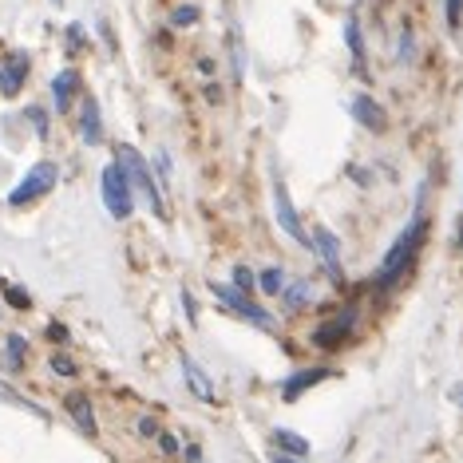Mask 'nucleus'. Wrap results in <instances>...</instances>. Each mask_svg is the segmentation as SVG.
<instances>
[{"label": "nucleus", "mask_w": 463, "mask_h": 463, "mask_svg": "<svg viewBox=\"0 0 463 463\" xmlns=\"http://www.w3.org/2000/svg\"><path fill=\"white\" fill-rule=\"evenodd\" d=\"M5 297H8V305H16V309H28V305H32L24 289H16V286H5Z\"/></svg>", "instance_id": "obj_25"}, {"label": "nucleus", "mask_w": 463, "mask_h": 463, "mask_svg": "<svg viewBox=\"0 0 463 463\" xmlns=\"http://www.w3.org/2000/svg\"><path fill=\"white\" fill-rule=\"evenodd\" d=\"M274 444L286 451V456H294V459H301V456H309V440L305 436H297V431H289V428H274Z\"/></svg>", "instance_id": "obj_17"}, {"label": "nucleus", "mask_w": 463, "mask_h": 463, "mask_svg": "<svg viewBox=\"0 0 463 463\" xmlns=\"http://www.w3.org/2000/svg\"><path fill=\"white\" fill-rule=\"evenodd\" d=\"M412 56H416V36H412V28L400 32V52H396V64H412Z\"/></svg>", "instance_id": "obj_21"}, {"label": "nucleus", "mask_w": 463, "mask_h": 463, "mask_svg": "<svg viewBox=\"0 0 463 463\" xmlns=\"http://www.w3.org/2000/svg\"><path fill=\"white\" fill-rule=\"evenodd\" d=\"M451 404H456V408H463V385H456V388H451Z\"/></svg>", "instance_id": "obj_31"}, {"label": "nucleus", "mask_w": 463, "mask_h": 463, "mask_svg": "<svg viewBox=\"0 0 463 463\" xmlns=\"http://www.w3.org/2000/svg\"><path fill=\"white\" fill-rule=\"evenodd\" d=\"M424 234H428V218H424V210L416 206V214H412V222L400 230L396 234V241L388 246V254H385V261H380V269H377V289H392L400 277L412 269V261H416V254H420V246H424Z\"/></svg>", "instance_id": "obj_1"}, {"label": "nucleus", "mask_w": 463, "mask_h": 463, "mask_svg": "<svg viewBox=\"0 0 463 463\" xmlns=\"http://www.w3.org/2000/svg\"><path fill=\"white\" fill-rule=\"evenodd\" d=\"M24 349H28V345H24V337H16V333L8 337V365H13V368L24 365Z\"/></svg>", "instance_id": "obj_23"}, {"label": "nucleus", "mask_w": 463, "mask_h": 463, "mask_svg": "<svg viewBox=\"0 0 463 463\" xmlns=\"http://www.w3.org/2000/svg\"><path fill=\"white\" fill-rule=\"evenodd\" d=\"M234 286L241 289V294H246V289H254V286H258V274H250L246 266H234Z\"/></svg>", "instance_id": "obj_24"}, {"label": "nucleus", "mask_w": 463, "mask_h": 463, "mask_svg": "<svg viewBox=\"0 0 463 463\" xmlns=\"http://www.w3.org/2000/svg\"><path fill=\"white\" fill-rule=\"evenodd\" d=\"M305 305H313V281L309 277L289 281V286L281 289V309H286V313H301Z\"/></svg>", "instance_id": "obj_14"}, {"label": "nucleus", "mask_w": 463, "mask_h": 463, "mask_svg": "<svg viewBox=\"0 0 463 463\" xmlns=\"http://www.w3.org/2000/svg\"><path fill=\"white\" fill-rule=\"evenodd\" d=\"M329 377H337V372L333 368H301V372H294V377L281 380V400L294 404V400H301L309 388H317L321 380H329Z\"/></svg>", "instance_id": "obj_8"}, {"label": "nucleus", "mask_w": 463, "mask_h": 463, "mask_svg": "<svg viewBox=\"0 0 463 463\" xmlns=\"http://www.w3.org/2000/svg\"><path fill=\"white\" fill-rule=\"evenodd\" d=\"M76 95H79V72H76V68H64V72L52 79V104H56V112L64 115L68 107L76 104Z\"/></svg>", "instance_id": "obj_13"}, {"label": "nucleus", "mask_w": 463, "mask_h": 463, "mask_svg": "<svg viewBox=\"0 0 463 463\" xmlns=\"http://www.w3.org/2000/svg\"><path fill=\"white\" fill-rule=\"evenodd\" d=\"M352 5H360V0H352Z\"/></svg>", "instance_id": "obj_34"}, {"label": "nucleus", "mask_w": 463, "mask_h": 463, "mask_svg": "<svg viewBox=\"0 0 463 463\" xmlns=\"http://www.w3.org/2000/svg\"><path fill=\"white\" fill-rule=\"evenodd\" d=\"M159 448H163L167 456H178V440H175V436H167V431L159 436Z\"/></svg>", "instance_id": "obj_29"}, {"label": "nucleus", "mask_w": 463, "mask_h": 463, "mask_svg": "<svg viewBox=\"0 0 463 463\" xmlns=\"http://www.w3.org/2000/svg\"><path fill=\"white\" fill-rule=\"evenodd\" d=\"M349 112H352V119H357V123L365 127V131H377V135H380V131L388 127V112H385V107H380L372 95H357V99L349 104Z\"/></svg>", "instance_id": "obj_10"}, {"label": "nucleus", "mask_w": 463, "mask_h": 463, "mask_svg": "<svg viewBox=\"0 0 463 463\" xmlns=\"http://www.w3.org/2000/svg\"><path fill=\"white\" fill-rule=\"evenodd\" d=\"M345 44H349V56H352V68L357 72H365V36H360V20L357 16H345Z\"/></svg>", "instance_id": "obj_16"}, {"label": "nucleus", "mask_w": 463, "mask_h": 463, "mask_svg": "<svg viewBox=\"0 0 463 463\" xmlns=\"http://www.w3.org/2000/svg\"><path fill=\"white\" fill-rule=\"evenodd\" d=\"M210 294H214L218 301H222V305L234 309L238 317H246V321H254L258 329H266V333H274V329H277L274 313H269V309H261L258 301H250V297L241 294L238 286H230V281H214V286H210Z\"/></svg>", "instance_id": "obj_4"}, {"label": "nucleus", "mask_w": 463, "mask_h": 463, "mask_svg": "<svg viewBox=\"0 0 463 463\" xmlns=\"http://www.w3.org/2000/svg\"><path fill=\"white\" fill-rule=\"evenodd\" d=\"M139 436L159 440V436H163V431H159V424H155V420H150V416H143V420H139Z\"/></svg>", "instance_id": "obj_28"}, {"label": "nucleus", "mask_w": 463, "mask_h": 463, "mask_svg": "<svg viewBox=\"0 0 463 463\" xmlns=\"http://www.w3.org/2000/svg\"><path fill=\"white\" fill-rule=\"evenodd\" d=\"M28 119H32L36 135H40V139H48V115H44V112H40V107H28Z\"/></svg>", "instance_id": "obj_26"}, {"label": "nucleus", "mask_w": 463, "mask_h": 463, "mask_svg": "<svg viewBox=\"0 0 463 463\" xmlns=\"http://www.w3.org/2000/svg\"><path fill=\"white\" fill-rule=\"evenodd\" d=\"M456 234H459V246H463V218H459V222H456Z\"/></svg>", "instance_id": "obj_33"}, {"label": "nucleus", "mask_w": 463, "mask_h": 463, "mask_svg": "<svg viewBox=\"0 0 463 463\" xmlns=\"http://www.w3.org/2000/svg\"><path fill=\"white\" fill-rule=\"evenodd\" d=\"M79 139H84V143H92V147L104 143V123H99V104H95L92 95H84V119H79Z\"/></svg>", "instance_id": "obj_15"}, {"label": "nucleus", "mask_w": 463, "mask_h": 463, "mask_svg": "<svg viewBox=\"0 0 463 463\" xmlns=\"http://www.w3.org/2000/svg\"><path fill=\"white\" fill-rule=\"evenodd\" d=\"M274 214H277L281 234H289L297 246L313 250V234H305V226H301V218H297V210H294V198H289V186L286 183H274Z\"/></svg>", "instance_id": "obj_6"}, {"label": "nucleus", "mask_w": 463, "mask_h": 463, "mask_svg": "<svg viewBox=\"0 0 463 463\" xmlns=\"http://www.w3.org/2000/svg\"><path fill=\"white\" fill-rule=\"evenodd\" d=\"M79 44H84V32H79V24H72V28H68V48H72V52H76Z\"/></svg>", "instance_id": "obj_30"}, {"label": "nucleus", "mask_w": 463, "mask_h": 463, "mask_svg": "<svg viewBox=\"0 0 463 463\" xmlns=\"http://www.w3.org/2000/svg\"><path fill=\"white\" fill-rule=\"evenodd\" d=\"M24 79H28V56H24V52L8 56L5 64H0V95H5V99H16L20 87H24Z\"/></svg>", "instance_id": "obj_9"}, {"label": "nucleus", "mask_w": 463, "mask_h": 463, "mask_svg": "<svg viewBox=\"0 0 463 463\" xmlns=\"http://www.w3.org/2000/svg\"><path fill=\"white\" fill-rule=\"evenodd\" d=\"M444 16H448L451 32H459V24H463V0H444Z\"/></svg>", "instance_id": "obj_22"}, {"label": "nucleus", "mask_w": 463, "mask_h": 463, "mask_svg": "<svg viewBox=\"0 0 463 463\" xmlns=\"http://www.w3.org/2000/svg\"><path fill=\"white\" fill-rule=\"evenodd\" d=\"M52 372H59V377H76V365L64 357V352H56V357H52Z\"/></svg>", "instance_id": "obj_27"}, {"label": "nucleus", "mask_w": 463, "mask_h": 463, "mask_svg": "<svg viewBox=\"0 0 463 463\" xmlns=\"http://www.w3.org/2000/svg\"><path fill=\"white\" fill-rule=\"evenodd\" d=\"M198 24V8L195 5H178L175 13H170V28H190Z\"/></svg>", "instance_id": "obj_20"}, {"label": "nucleus", "mask_w": 463, "mask_h": 463, "mask_svg": "<svg viewBox=\"0 0 463 463\" xmlns=\"http://www.w3.org/2000/svg\"><path fill=\"white\" fill-rule=\"evenodd\" d=\"M313 254L325 261V269L340 281V238H337L329 226H317V230H313Z\"/></svg>", "instance_id": "obj_11"}, {"label": "nucleus", "mask_w": 463, "mask_h": 463, "mask_svg": "<svg viewBox=\"0 0 463 463\" xmlns=\"http://www.w3.org/2000/svg\"><path fill=\"white\" fill-rule=\"evenodd\" d=\"M183 372H186V380H190V392H195L198 400H214V388H210V380H206V372L195 365L190 357H183Z\"/></svg>", "instance_id": "obj_18"}, {"label": "nucleus", "mask_w": 463, "mask_h": 463, "mask_svg": "<svg viewBox=\"0 0 463 463\" xmlns=\"http://www.w3.org/2000/svg\"><path fill=\"white\" fill-rule=\"evenodd\" d=\"M269 463H297L294 456H281V451H277V456H269Z\"/></svg>", "instance_id": "obj_32"}, {"label": "nucleus", "mask_w": 463, "mask_h": 463, "mask_svg": "<svg viewBox=\"0 0 463 463\" xmlns=\"http://www.w3.org/2000/svg\"><path fill=\"white\" fill-rule=\"evenodd\" d=\"M352 325H357V313L345 309V317H333V321H325V325L313 329V345L317 349H340L352 337Z\"/></svg>", "instance_id": "obj_7"}, {"label": "nucleus", "mask_w": 463, "mask_h": 463, "mask_svg": "<svg viewBox=\"0 0 463 463\" xmlns=\"http://www.w3.org/2000/svg\"><path fill=\"white\" fill-rule=\"evenodd\" d=\"M99 186H104V206H107V214H112V218H119V222H123V218L135 214V186H131L127 170L119 167V159L104 167V175H99Z\"/></svg>", "instance_id": "obj_2"}, {"label": "nucleus", "mask_w": 463, "mask_h": 463, "mask_svg": "<svg viewBox=\"0 0 463 463\" xmlns=\"http://www.w3.org/2000/svg\"><path fill=\"white\" fill-rule=\"evenodd\" d=\"M64 408H68V416L76 420V428L84 431V436H95V412H92V396H87V392H68Z\"/></svg>", "instance_id": "obj_12"}, {"label": "nucleus", "mask_w": 463, "mask_h": 463, "mask_svg": "<svg viewBox=\"0 0 463 463\" xmlns=\"http://www.w3.org/2000/svg\"><path fill=\"white\" fill-rule=\"evenodd\" d=\"M119 167L127 170V178H131V186L135 190H143V195L150 198V210H155L159 218H167V203H163V186L150 178V170L143 163V155H139L135 147H119Z\"/></svg>", "instance_id": "obj_3"}, {"label": "nucleus", "mask_w": 463, "mask_h": 463, "mask_svg": "<svg viewBox=\"0 0 463 463\" xmlns=\"http://www.w3.org/2000/svg\"><path fill=\"white\" fill-rule=\"evenodd\" d=\"M289 281H286V269L281 266H269V269H261L258 274V289L261 294H269V297H281V289H286Z\"/></svg>", "instance_id": "obj_19"}, {"label": "nucleus", "mask_w": 463, "mask_h": 463, "mask_svg": "<svg viewBox=\"0 0 463 463\" xmlns=\"http://www.w3.org/2000/svg\"><path fill=\"white\" fill-rule=\"evenodd\" d=\"M56 183H59L56 163H36V167L16 183L13 195H8V206H28V203H36V198H44Z\"/></svg>", "instance_id": "obj_5"}]
</instances>
